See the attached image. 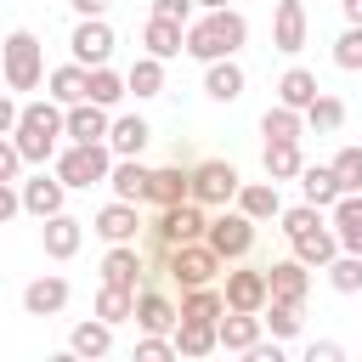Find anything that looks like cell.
<instances>
[{
	"label": "cell",
	"instance_id": "obj_44",
	"mask_svg": "<svg viewBox=\"0 0 362 362\" xmlns=\"http://www.w3.org/2000/svg\"><path fill=\"white\" fill-rule=\"evenodd\" d=\"M170 356H181L175 351V334L164 339V334H141L136 339V362H170Z\"/></svg>",
	"mask_w": 362,
	"mask_h": 362
},
{
	"label": "cell",
	"instance_id": "obj_10",
	"mask_svg": "<svg viewBox=\"0 0 362 362\" xmlns=\"http://www.w3.org/2000/svg\"><path fill=\"white\" fill-rule=\"evenodd\" d=\"M113 28H107V17H79L74 23V34H68V51H74V62H85V68H102L107 57H113Z\"/></svg>",
	"mask_w": 362,
	"mask_h": 362
},
{
	"label": "cell",
	"instance_id": "obj_27",
	"mask_svg": "<svg viewBox=\"0 0 362 362\" xmlns=\"http://www.w3.org/2000/svg\"><path fill=\"white\" fill-rule=\"evenodd\" d=\"M107 130H113V119H107L102 102H74L68 107V141H107Z\"/></svg>",
	"mask_w": 362,
	"mask_h": 362
},
{
	"label": "cell",
	"instance_id": "obj_48",
	"mask_svg": "<svg viewBox=\"0 0 362 362\" xmlns=\"http://www.w3.org/2000/svg\"><path fill=\"white\" fill-rule=\"evenodd\" d=\"M249 362H283V339H272V345L260 339V345L249 351Z\"/></svg>",
	"mask_w": 362,
	"mask_h": 362
},
{
	"label": "cell",
	"instance_id": "obj_24",
	"mask_svg": "<svg viewBox=\"0 0 362 362\" xmlns=\"http://www.w3.org/2000/svg\"><path fill=\"white\" fill-rule=\"evenodd\" d=\"M181 198H192V170H187V158L153 170V192H147V204L164 209V204H181Z\"/></svg>",
	"mask_w": 362,
	"mask_h": 362
},
{
	"label": "cell",
	"instance_id": "obj_19",
	"mask_svg": "<svg viewBox=\"0 0 362 362\" xmlns=\"http://www.w3.org/2000/svg\"><path fill=\"white\" fill-rule=\"evenodd\" d=\"M260 334H266V317H260V311H226V317H221V351L249 356V351L260 345Z\"/></svg>",
	"mask_w": 362,
	"mask_h": 362
},
{
	"label": "cell",
	"instance_id": "obj_33",
	"mask_svg": "<svg viewBox=\"0 0 362 362\" xmlns=\"http://www.w3.org/2000/svg\"><path fill=\"white\" fill-rule=\"evenodd\" d=\"M124 79H130V96H136V102L164 96V57H153V51H147V57H136Z\"/></svg>",
	"mask_w": 362,
	"mask_h": 362
},
{
	"label": "cell",
	"instance_id": "obj_31",
	"mask_svg": "<svg viewBox=\"0 0 362 362\" xmlns=\"http://www.w3.org/2000/svg\"><path fill=\"white\" fill-rule=\"evenodd\" d=\"M238 209H243L249 221H277V215H283L277 181H272V175H266V181H243V187H238Z\"/></svg>",
	"mask_w": 362,
	"mask_h": 362
},
{
	"label": "cell",
	"instance_id": "obj_9",
	"mask_svg": "<svg viewBox=\"0 0 362 362\" xmlns=\"http://www.w3.org/2000/svg\"><path fill=\"white\" fill-rule=\"evenodd\" d=\"M221 288H226V311H266V300H272V277H266V266L221 272Z\"/></svg>",
	"mask_w": 362,
	"mask_h": 362
},
{
	"label": "cell",
	"instance_id": "obj_22",
	"mask_svg": "<svg viewBox=\"0 0 362 362\" xmlns=\"http://www.w3.org/2000/svg\"><path fill=\"white\" fill-rule=\"evenodd\" d=\"M62 305H68V277H57V272H45V277H34L23 288V311L28 317H57Z\"/></svg>",
	"mask_w": 362,
	"mask_h": 362
},
{
	"label": "cell",
	"instance_id": "obj_3",
	"mask_svg": "<svg viewBox=\"0 0 362 362\" xmlns=\"http://www.w3.org/2000/svg\"><path fill=\"white\" fill-rule=\"evenodd\" d=\"M11 136H17V147H23L28 164L57 158V141L68 136V107H62L57 96H45V102H23V124H17Z\"/></svg>",
	"mask_w": 362,
	"mask_h": 362
},
{
	"label": "cell",
	"instance_id": "obj_46",
	"mask_svg": "<svg viewBox=\"0 0 362 362\" xmlns=\"http://www.w3.org/2000/svg\"><path fill=\"white\" fill-rule=\"evenodd\" d=\"M192 6L198 0H153V11L158 17H175V23H192Z\"/></svg>",
	"mask_w": 362,
	"mask_h": 362
},
{
	"label": "cell",
	"instance_id": "obj_43",
	"mask_svg": "<svg viewBox=\"0 0 362 362\" xmlns=\"http://www.w3.org/2000/svg\"><path fill=\"white\" fill-rule=\"evenodd\" d=\"M334 175L345 192H362V147H339L334 153Z\"/></svg>",
	"mask_w": 362,
	"mask_h": 362
},
{
	"label": "cell",
	"instance_id": "obj_26",
	"mask_svg": "<svg viewBox=\"0 0 362 362\" xmlns=\"http://www.w3.org/2000/svg\"><path fill=\"white\" fill-rule=\"evenodd\" d=\"M204 96H209V102H238V96H243V68H238V57L204 62Z\"/></svg>",
	"mask_w": 362,
	"mask_h": 362
},
{
	"label": "cell",
	"instance_id": "obj_14",
	"mask_svg": "<svg viewBox=\"0 0 362 362\" xmlns=\"http://www.w3.org/2000/svg\"><path fill=\"white\" fill-rule=\"evenodd\" d=\"M141 277H153L147 260H141V249H136V243H107V255H102V283L141 288Z\"/></svg>",
	"mask_w": 362,
	"mask_h": 362
},
{
	"label": "cell",
	"instance_id": "obj_51",
	"mask_svg": "<svg viewBox=\"0 0 362 362\" xmlns=\"http://www.w3.org/2000/svg\"><path fill=\"white\" fill-rule=\"evenodd\" d=\"M339 11H345V23H362V0H339Z\"/></svg>",
	"mask_w": 362,
	"mask_h": 362
},
{
	"label": "cell",
	"instance_id": "obj_16",
	"mask_svg": "<svg viewBox=\"0 0 362 362\" xmlns=\"http://www.w3.org/2000/svg\"><path fill=\"white\" fill-rule=\"evenodd\" d=\"M40 243H45V255H51V260H74V255H79V243H85V221H74L68 209H62V215H45Z\"/></svg>",
	"mask_w": 362,
	"mask_h": 362
},
{
	"label": "cell",
	"instance_id": "obj_52",
	"mask_svg": "<svg viewBox=\"0 0 362 362\" xmlns=\"http://www.w3.org/2000/svg\"><path fill=\"white\" fill-rule=\"evenodd\" d=\"M198 6H204V11H221V6H232V0H198Z\"/></svg>",
	"mask_w": 362,
	"mask_h": 362
},
{
	"label": "cell",
	"instance_id": "obj_25",
	"mask_svg": "<svg viewBox=\"0 0 362 362\" xmlns=\"http://www.w3.org/2000/svg\"><path fill=\"white\" fill-rule=\"evenodd\" d=\"M175 351H181L187 362H198V356L221 351V322H198V317H181V322H175Z\"/></svg>",
	"mask_w": 362,
	"mask_h": 362
},
{
	"label": "cell",
	"instance_id": "obj_29",
	"mask_svg": "<svg viewBox=\"0 0 362 362\" xmlns=\"http://www.w3.org/2000/svg\"><path fill=\"white\" fill-rule=\"evenodd\" d=\"M107 187H113V198L147 204V192H153V170H147L141 158H119V164H113V175H107Z\"/></svg>",
	"mask_w": 362,
	"mask_h": 362
},
{
	"label": "cell",
	"instance_id": "obj_28",
	"mask_svg": "<svg viewBox=\"0 0 362 362\" xmlns=\"http://www.w3.org/2000/svg\"><path fill=\"white\" fill-rule=\"evenodd\" d=\"M153 141V124L141 119V113H119L113 119V130H107V147L119 153V158H141V147Z\"/></svg>",
	"mask_w": 362,
	"mask_h": 362
},
{
	"label": "cell",
	"instance_id": "obj_40",
	"mask_svg": "<svg viewBox=\"0 0 362 362\" xmlns=\"http://www.w3.org/2000/svg\"><path fill=\"white\" fill-rule=\"evenodd\" d=\"M305 124H311V130H322V136H334V130L345 124V102L322 90V96H317V102L305 107Z\"/></svg>",
	"mask_w": 362,
	"mask_h": 362
},
{
	"label": "cell",
	"instance_id": "obj_47",
	"mask_svg": "<svg viewBox=\"0 0 362 362\" xmlns=\"http://www.w3.org/2000/svg\"><path fill=\"white\" fill-rule=\"evenodd\" d=\"M17 124H23V102H17V96H6V102H0V136H11Z\"/></svg>",
	"mask_w": 362,
	"mask_h": 362
},
{
	"label": "cell",
	"instance_id": "obj_49",
	"mask_svg": "<svg viewBox=\"0 0 362 362\" xmlns=\"http://www.w3.org/2000/svg\"><path fill=\"white\" fill-rule=\"evenodd\" d=\"M339 356H345V351H339L334 339H322V345H311V351H305V362H339Z\"/></svg>",
	"mask_w": 362,
	"mask_h": 362
},
{
	"label": "cell",
	"instance_id": "obj_13",
	"mask_svg": "<svg viewBox=\"0 0 362 362\" xmlns=\"http://www.w3.org/2000/svg\"><path fill=\"white\" fill-rule=\"evenodd\" d=\"M62 204H68V181L51 170H40V175H28L23 181V215H34V221H45V215H62Z\"/></svg>",
	"mask_w": 362,
	"mask_h": 362
},
{
	"label": "cell",
	"instance_id": "obj_4",
	"mask_svg": "<svg viewBox=\"0 0 362 362\" xmlns=\"http://www.w3.org/2000/svg\"><path fill=\"white\" fill-rule=\"evenodd\" d=\"M113 164H119V153H113L107 141H68V147L57 153V175H62L68 187H79V192L107 187Z\"/></svg>",
	"mask_w": 362,
	"mask_h": 362
},
{
	"label": "cell",
	"instance_id": "obj_41",
	"mask_svg": "<svg viewBox=\"0 0 362 362\" xmlns=\"http://www.w3.org/2000/svg\"><path fill=\"white\" fill-rule=\"evenodd\" d=\"M266 328H272V339H294L300 334V305L294 300H266Z\"/></svg>",
	"mask_w": 362,
	"mask_h": 362
},
{
	"label": "cell",
	"instance_id": "obj_1",
	"mask_svg": "<svg viewBox=\"0 0 362 362\" xmlns=\"http://www.w3.org/2000/svg\"><path fill=\"white\" fill-rule=\"evenodd\" d=\"M153 277L164 272L175 288H204V283H215L221 272H226V255L209 243V238H192V243H158L153 238V266H147Z\"/></svg>",
	"mask_w": 362,
	"mask_h": 362
},
{
	"label": "cell",
	"instance_id": "obj_50",
	"mask_svg": "<svg viewBox=\"0 0 362 362\" xmlns=\"http://www.w3.org/2000/svg\"><path fill=\"white\" fill-rule=\"evenodd\" d=\"M68 6H74V11H79V17H102V11H107V6H113V0H68Z\"/></svg>",
	"mask_w": 362,
	"mask_h": 362
},
{
	"label": "cell",
	"instance_id": "obj_2",
	"mask_svg": "<svg viewBox=\"0 0 362 362\" xmlns=\"http://www.w3.org/2000/svg\"><path fill=\"white\" fill-rule=\"evenodd\" d=\"M243 40H249V23H243V11H232V6L204 11V17H192V23H187V57H198V62L238 57V51H243Z\"/></svg>",
	"mask_w": 362,
	"mask_h": 362
},
{
	"label": "cell",
	"instance_id": "obj_34",
	"mask_svg": "<svg viewBox=\"0 0 362 362\" xmlns=\"http://www.w3.org/2000/svg\"><path fill=\"white\" fill-rule=\"evenodd\" d=\"M317 96H322V85H317L311 68H288V74L277 79V102H288V107H300V113H305Z\"/></svg>",
	"mask_w": 362,
	"mask_h": 362
},
{
	"label": "cell",
	"instance_id": "obj_15",
	"mask_svg": "<svg viewBox=\"0 0 362 362\" xmlns=\"http://www.w3.org/2000/svg\"><path fill=\"white\" fill-rule=\"evenodd\" d=\"M305 6L300 0H277V11H272V51H283V57H294L300 45H305Z\"/></svg>",
	"mask_w": 362,
	"mask_h": 362
},
{
	"label": "cell",
	"instance_id": "obj_18",
	"mask_svg": "<svg viewBox=\"0 0 362 362\" xmlns=\"http://www.w3.org/2000/svg\"><path fill=\"white\" fill-rule=\"evenodd\" d=\"M266 277H272V300H294V305H305V294H311V266H305L300 255L272 260Z\"/></svg>",
	"mask_w": 362,
	"mask_h": 362
},
{
	"label": "cell",
	"instance_id": "obj_6",
	"mask_svg": "<svg viewBox=\"0 0 362 362\" xmlns=\"http://www.w3.org/2000/svg\"><path fill=\"white\" fill-rule=\"evenodd\" d=\"M45 79V57H40V40L28 28H11L6 34V90H34Z\"/></svg>",
	"mask_w": 362,
	"mask_h": 362
},
{
	"label": "cell",
	"instance_id": "obj_12",
	"mask_svg": "<svg viewBox=\"0 0 362 362\" xmlns=\"http://www.w3.org/2000/svg\"><path fill=\"white\" fill-rule=\"evenodd\" d=\"M175 322H181V305H175L164 288L141 283V288H136V328H141V334H175Z\"/></svg>",
	"mask_w": 362,
	"mask_h": 362
},
{
	"label": "cell",
	"instance_id": "obj_45",
	"mask_svg": "<svg viewBox=\"0 0 362 362\" xmlns=\"http://www.w3.org/2000/svg\"><path fill=\"white\" fill-rule=\"evenodd\" d=\"M23 147H17V136H0V181H23Z\"/></svg>",
	"mask_w": 362,
	"mask_h": 362
},
{
	"label": "cell",
	"instance_id": "obj_36",
	"mask_svg": "<svg viewBox=\"0 0 362 362\" xmlns=\"http://www.w3.org/2000/svg\"><path fill=\"white\" fill-rule=\"evenodd\" d=\"M300 170H305L300 141H266V175L272 181H300Z\"/></svg>",
	"mask_w": 362,
	"mask_h": 362
},
{
	"label": "cell",
	"instance_id": "obj_17",
	"mask_svg": "<svg viewBox=\"0 0 362 362\" xmlns=\"http://www.w3.org/2000/svg\"><path fill=\"white\" fill-rule=\"evenodd\" d=\"M288 255H300L305 266H317V272H322V266H328V260L339 255V232H334V221H328V226L317 221V226L294 232V238H288Z\"/></svg>",
	"mask_w": 362,
	"mask_h": 362
},
{
	"label": "cell",
	"instance_id": "obj_38",
	"mask_svg": "<svg viewBox=\"0 0 362 362\" xmlns=\"http://www.w3.org/2000/svg\"><path fill=\"white\" fill-rule=\"evenodd\" d=\"M124 96H130V79H124V74H113L107 62H102V68H90V102H102V107H119Z\"/></svg>",
	"mask_w": 362,
	"mask_h": 362
},
{
	"label": "cell",
	"instance_id": "obj_23",
	"mask_svg": "<svg viewBox=\"0 0 362 362\" xmlns=\"http://www.w3.org/2000/svg\"><path fill=\"white\" fill-rule=\"evenodd\" d=\"M141 45H147L153 57H164V62H170V57H181V51H187V23H175V17H158V11H153V17H147V28H141Z\"/></svg>",
	"mask_w": 362,
	"mask_h": 362
},
{
	"label": "cell",
	"instance_id": "obj_30",
	"mask_svg": "<svg viewBox=\"0 0 362 362\" xmlns=\"http://www.w3.org/2000/svg\"><path fill=\"white\" fill-rule=\"evenodd\" d=\"M300 192H305V204H317V209H334V204L345 198L334 164H305V170H300Z\"/></svg>",
	"mask_w": 362,
	"mask_h": 362
},
{
	"label": "cell",
	"instance_id": "obj_11",
	"mask_svg": "<svg viewBox=\"0 0 362 362\" xmlns=\"http://www.w3.org/2000/svg\"><path fill=\"white\" fill-rule=\"evenodd\" d=\"M90 232H96L102 243H136V232H141V204H130V198H107V204L96 209Z\"/></svg>",
	"mask_w": 362,
	"mask_h": 362
},
{
	"label": "cell",
	"instance_id": "obj_39",
	"mask_svg": "<svg viewBox=\"0 0 362 362\" xmlns=\"http://www.w3.org/2000/svg\"><path fill=\"white\" fill-rule=\"evenodd\" d=\"M322 272H328V283H334L339 294H362V255L339 249V255H334V260H328Z\"/></svg>",
	"mask_w": 362,
	"mask_h": 362
},
{
	"label": "cell",
	"instance_id": "obj_8",
	"mask_svg": "<svg viewBox=\"0 0 362 362\" xmlns=\"http://www.w3.org/2000/svg\"><path fill=\"white\" fill-rule=\"evenodd\" d=\"M255 226H260V221H249V215L232 204V209H215V215H209V232H204V238H209L226 260H243V255L255 249Z\"/></svg>",
	"mask_w": 362,
	"mask_h": 362
},
{
	"label": "cell",
	"instance_id": "obj_32",
	"mask_svg": "<svg viewBox=\"0 0 362 362\" xmlns=\"http://www.w3.org/2000/svg\"><path fill=\"white\" fill-rule=\"evenodd\" d=\"M328 221H334V232H339V249L362 255V192H345V198L328 209Z\"/></svg>",
	"mask_w": 362,
	"mask_h": 362
},
{
	"label": "cell",
	"instance_id": "obj_5",
	"mask_svg": "<svg viewBox=\"0 0 362 362\" xmlns=\"http://www.w3.org/2000/svg\"><path fill=\"white\" fill-rule=\"evenodd\" d=\"M209 215H215L209 204L181 198V204H164V209L153 215V226H147V232H153L158 243H192V238H204V232H209Z\"/></svg>",
	"mask_w": 362,
	"mask_h": 362
},
{
	"label": "cell",
	"instance_id": "obj_35",
	"mask_svg": "<svg viewBox=\"0 0 362 362\" xmlns=\"http://www.w3.org/2000/svg\"><path fill=\"white\" fill-rule=\"evenodd\" d=\"M260 136H266V141H300V136H305V113L288 107V102H277V107H266Z\"/></svg>",
	"mask_w": 362,
	"mask_h": 362
},
{
	"label": "cell",
	"instance_id": "obj_21",
	"mask_svg": "<svg viewBox=\"0 0 362 362\" xmlns=\"http://www.w3.org/2000/svg\"><path fill=\"white\" fill-rule=\"evenodd\" d=\"M45 96H57L62 107L90 102V68H85V62H62V68H51V74H45Z\"/></svg>",
	"mask_w": 362,
	"mask_h": 362
},
{
	"label": "cell",
	"instance_id": "obj_7",
	"mask_svg": "<svg viewBox=\"0 0 362 362\" xmlns=\"http://www.w3.org/2000/svg\"><path fill=\"white\" fill-rule=\"evenodd\" d=\"M238 187H243V175H238L226 158H198V164H192V198H198V204L226 209V204H238Z\"/></svg>",
	"mask_w": 362,
	"mask_h": 362
},
{
	"label": "cell",
	"instance_id": "obj_42",
	"mask_svg": "<svg viewBox=\"0 0 362 362\" xmlns=\"http://www.w3.org/2000/svg\"><path fill=\"white\" fill-rule=\"evenodd\" d=\"M334 62L345 74H362V23H345V34L334 40Z\"/></svg>",
	"mask_w": 362,
	"mask_h": 362
},
{
	"label": "cell",
	"instance_id": "obj_37",
	"mask_svg": "<svg viewBox=\"0 0 362 362\" xmlns=\"http://www.w3.org/2000/svg\"><path fill=\"white\" fill-rule=\"evenodd\" d=\"M96 317H107V322H136V288H119V283H102L96 288V305H90Z\"/></svg>",
	"mask_w": 362,
	"mask_h": 362
},
{
	"label": "cell",
	"instance_id": "obj_20",
	"mask_svg": "<svg viewBox=\"0 0 362 362\" xmlns=\"http://www.w3.org/2000/svg\"><path fill=\"white\" fill-rule=\"evenodd\" d=\"M68 351H74L79 362H102V356L113 351V322L90 311V322H74V334H68Z\"/></svg>",
	"mask_w": 362,
	"mask_h": 362
}]
</instances>
